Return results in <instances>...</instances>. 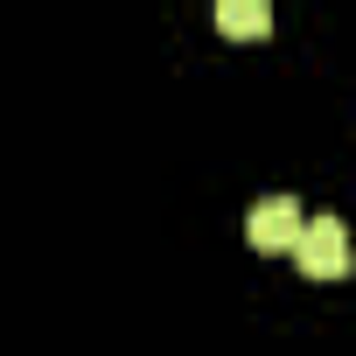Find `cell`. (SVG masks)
<instances>
[{"instance_id": "obj_3", "label": "cell", "mask_w": 356, "mask_h": 356, "mask_svg": "<svg viewBox=\"0 0 356 356\" xmlns=\"http://www.w3.org/2000/svg\"><path fill=\"white\" fill-rule=\"evenodd\" d=\"M217 29H224L231 42L273 35V0H217Z\"/></svg>"}, {"instance_id": "obj_1", "label": "cell", "mask_w": 356, "mask_h": 356, "mask_svg": "<svg viewBox=\"0 0 356 356\" xmlns=\"http://www.w3.org/2000/svg\"><path fill=\"white\" fill-rule=\"evenodd\" d=\"M286 252L300 259L307 280H342V273H349V231H342V217H307Z\"/></svg>"}, {"instance_id": "obj_2", "label": "cell", "mask_w": 356, "mask_h": 356, "mask_svg": "<svg viewBox=\"0 0 356 356\" xmlns=\"http://www.w3.org/2000/svg\"><path fill=\"white\" fill-rule=\"evenodd\" d=\"M245 238H252V252L280 259V252L300 238V203H293V196H266V203L245 217Z\"/></svg>"}]
</instances>
